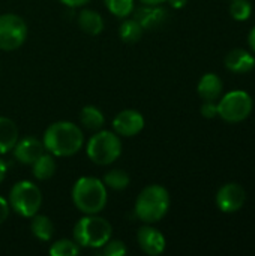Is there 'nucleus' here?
<instances>
[{
	"instance_id": "4",
	"label": "nucleus",
	"mask_w": 255,
	"mask_h": 256,
	"mask_svg": "<svg viewBox=\"0 0 255 256\" xmlns=\"http://www.w3.org/2000/svg\"><path fill=\"white\" fill-rule=\"evenodd\" d=\"M111 236L113 226L99 214H84L74 226V240L86 249H101Z\"/></svg>"
},
{
	"instance_id": "32",
	"label": "nucleus",
	"mask_w": 255,
	"mask_h": 256,
	"mask_svg": "<svg viewBox=\"0 0 255 256\" xmlns=\"http://www.w3.org/2000/svg\"><path fill=\"white\" fill-rule=\"evenodd\" d=\"M165 2L167 0H140L141 4H147V6H158V4H162Z\"/></svg>"
},
{
	"instance_id": "25",
	"label": "nucleus",
	"mask_w": 255,
	"mask_h": 256,
	"mask_svg": "<svg viewBox=\"0 0 255 256\" xmlns=\"http://www.w3.org/2000/svg\"><path fill=\"white\" fill-rule=\"evenodd\" d=\"M252 8L248 0H233L230 6V14L237 21H246L251 16Z\"/></svg>"
},
{
	"instance_id": "8",
	"label": "nucleus",
	"mask_w": 255,
	"mask_h": 256,
	"mask_svg": "<svg viewBox=\"0 0 255 256\" xmlns=\"http://www.w3.org/2000/svg\"><path fill=\"white\" fill-rule=\"evenodd\" d=\"M27 24L17 14L0 15V50H18L27 39Z\"/></svg>"
},
{
	"instance_id": "29",
	"label": "nucleus",
	"mask_w": 255,
	"mask_h": 256,
	"mask_svg": "<svg viewBox=\"0 0 255 256\" xmlns=\"http://www.w3.org/2000/svg\"><path fill=\"white\" fill-rule=\"evenodd\" d=\"M59 2L68 8H81V6L87 4L90 0H59Z\"/></svg>"
},
{
	"instance_id": "31",
	"label": "nucleus",
	"mask_w": 255,
	"mask_h": 256,
	"mask_svg": "<svg viewBox=\"0 0 255 256\" xmlns=\"http://www.w3.org/2000/svg\"><path fill=\"white\" fill-rule=\"evenodd\" d=\"M6 172H8V166H6V162L0 158V183L5 180L6 177Z\"/></svg>"
},
{
	"instance_id": "19",
	"label": "nucleus",
	"mask_w": 255,
	"mask_h": 256,
	"mask_svg": "<svg viewBox=\"0 0 255 256\" xmlns=\"http://www.w3.org/2000/svg\"><path fill=\"white\" fill-rule=\"evenodd\" d=\"M30 232L35 238L39 242H50L54 236V225L51 219L45 214L36 213L33 218H30Z\"/></svg>"
},
{
	"instance_id": "1",
	"label": "nucleus",
	"mask_w": 255,
	"mask_h": 256,
	"mask_svg": "<svg viewBox=\"0 0 255 256\" xmlns=\"http://www.w3.org/2000/svg\"><path fill=\"white\" fill-rule=\"evenodd\" d=\"M45 152L54 158H71L84 146V134L80 126L68 120L50 124L42 136Z\"/></svg>"
},
{
	"instance_id": "17",
	"label": "nucleus",
	"mask_w": 255,
	"mask_h": 256,
	"mask_svg": "<svg viewBox=\"0 0 255 256\" xmlns=\"http://www.w3.org/2000/svg\"><path fill=\"white\" fill-rule=\"evenodd\" d=\"M18 141V128L14 120L0 117V154L12 152Z\"/></svg>"
},
{
	"instance_id": "33",
	"label": "nucleus",
	"mask_w": 255,
	"mask_h": 256,
	"mask_svg": "<svg viewBox=\"0 0 255 256\" xmlns=\"http://www.w3.org/2000/svg\"><path fill=\"white\" fill-rule=\"evenodd\" d=\"M248 40H249V46H251V50L255 52V27L251 30V33H249V38H248Z\"/></svg>"
},
{
	"instance_id": "7",
	"label": "nucleus",
	"mask_w": 255,
	"mask_h": 256,
	"mask_svg": "<svg viewBox=\"0 0 255 256\" xmlns=\"http://www.w3.org/2000/svg\"><path fill=\"white\" fill-rule=\"evenodd\" d=\"M252 99L246 92L234 90L227 93L218 104V116L228 123H239L249 117Z\"/></svg>"
},
{
	"instance_id": "20",
	"label": "nucleus",
	"mask_w": 255,
	"mask_h": 256,
	"mask_svg": "<svg viewBox=\"0 0 255 256\" xmlns=\"http://www.w3.org/2000/svg\"><path fill=\"white\" fill-rule=\"evenodd\" d=\"M80 123L83 124L84 129L96 132V130H101L104 128L105 117H104V112L98 106L87 105L80 112Z\"/></svg>"
},
{
	"instance_id": "27",
	"label": "nucleus",
	"mask_w": 255,
	"mask_h": 256,
	"mask_svg": "<svg viewBox=\"0 0 255 256\" xmlns=\"http://www.w3.org/2000/svg\"><path fill=\"white\" fill-rule=\"evenodd\" d=\"M201 114L206 118H213L218 116V105L213 100H204V104L201 105Z\"/></svg>"
},
{
	"instance_id": "21",
	"label": "nucleus",
	"mask_w": 255,
	"mask_h": 256,
	"mask_svg": "<svg viewBox=\"0 0 255 256\" xmlns=\"http://www.w3.org/2000/svg\"><path fill=\"white\" fill-rule=\"evenodd\" d=\"M143 33H144V28L134 16L123 18L122 24L119 26V38L125 44H137L143 38Z\"/></svg>"
},
{
	"instance_id": "30",
	"label": "nucleus",
	"mask_w": 255,
	"mask_h": 256,
	"mask_svg": "<svg viewBox=\"0 0 255 256\" xmlns=\"http://www.w3.org/2000/svg\"><path fill=\"white\" fill-rule=\"evenodd\" d=\"M167 3L174 9H182V8H185L188 0H167Z\"/></svg>"
},
{
	"instance_id": "6",
	"label": "nucleus",
	"mask_w": 255,
	"mask_h": 256,
	"mask_svg": "<svg viewBox=\"0 0 255 256\" xmlns=\"http://www.w3.org/2000/svg\"><path fill=\"white\" fill-rule=\"evenodd\" d=\"M8 202L11 210H14L18 216L30 219L39 213L42 206V192L33 182L21 180L11 188Z\"/></svg>"
},
{
	"instance_id": "2",
	"label": "nucleus",
	"mask_w": 255,
	"mask_h": 256,
	"mask_svg": "<svg viewBox=\"0 0 255 256\" xmlns=\"http://www.w3.org/2000/svg\"><path fill=\"white\" fill-rule=\"evenodd\" d=\"M72 202L83 214H99L108 201L107 186L96 177H81L72 188Z\"/></svg>"
},
{
	"instance_id": "3",
	"label": "nucleus",
	"mask_w": 255,
	"mask_h": 256,
	"mask_svg": "<svg viewBox=\"0 0 255 256\" xmlns=\"http://www.w3.org/2000/svg\"><path fill=\"white\" fill-rule=\"evenodd\" d=\"M170 194L161 184H150L144 188L134 206V213L143 224H156L165 218L170 210Z\"/></svg>"
},
{
	"instance_id": "15",
	"label": "nucleus",
	"mask_w": 255,
	"mask_h": 256,
	"mask_svg": "<svg viewBox=\"0 0 255 256\" xmlns=\"http://www.w3.org/2000/svg\"><path fill=\"white\" fill-rule=\"evenodd\" d=\"M78 27L89 36H98L104 30V18L99 12L93 9H83L78 15Z\"/></svg>"
},
{
	"instance_id": "13",
	"label": "nucleus",
	"mask_w": 255,
	"mask_h": 256,
	"mask_svg": "<svg viewBox=\"0 0 255 256\" xmlns=\"http://www.w3.org/2000/svg\"><path fill=\"white\" fill-rule=\"evenodd\" d=\"M134 18L141 24L144 30H155L161 27L167 20V10L164 8L158 6H147L143 4L137 9H134Z\"/></svg>"
},
{
	"instance_id": "9",
	"label": "nucleus",
	"mask_w": 255,
	"mask_h": 256,
	"mask_svg": "<svg viewBox=\"0 0 255 256\" xmlns=\"http://www.w3.org/2000/svg\"><path fill=\"white\" fill-rule=\"evenodd\" d=\"M144 129V117L137 110H123L113 118V130L119 136L131 138Z\"/></svg>"
},
{
	"instance_id": "24",
	"label": "nucleus",
	"mask_w": 255,
	"mask_h": 256,
	"mask_svg": "<svg viewBox=\"0 0 255 256\" xmlns=\"http://www.w3.org/2000/svg\"><path fill=\"white\" fill-rule=\"evenodd\" d=\"M104 4L108 9V12L117 18L131 16L135 9L134 0H104Z\"/></svg>"
},
{
	"instance_id": "22",
	"label": "nucleus",
	"mask_w": 255,
	"mask_h": 256,
	"mask_svg": "<svg viewBox=\"0 0 255 256\" xmlns=\"http://www.w3.org/2000/svg\"><path fill=\"white\" fill-rule=\"evenodd\" d=\"M102 182L107 186V189L120 192V190L128 189V186L131 184V177L123 170H111L104 176Z\"/></svg>"
},
{
	"instance_id": "16",
	"label": "nucleus",
	"mask_w": 255,
	"mask_h": 256,
	"mask_svg": "<svg viewBox=\"0 0 255 256\" xmlns=\"http://www.w3.org/2000/svg\"><path fill=\"white\" fill-rule=\"evenodd\" d=\"M30 166H32L33 177L39 182L50 180L51 177H54L57 171V164L54 160V156L48 152H44Z\"/></svg>"
},
{
	"instance_id": "23",
	"label": "nucleus",
	"mask_w": 255,
	"mask_h": 256,
	"mask_svg": "<svg viewBox=\"0 0 255 256\" xmlns=\"http://www.w3.org/2000/svg\"><path fill=\"white\" fill-rule=\"evenodd\" d=\"M80 252H81L80 244L71 238L57 240L56 243H53V246L48 250L51 256H77L80 255Z\"/></svg>"
},
{
	"instance_id": "18",
	"label": "nucleus",
	"mask_w": 255,
	"mask_h": 256,
	"mask_svg": "<svg viewBox=\"0 0 255 256\" xmlns=\"http://www.w3.org/2000/svg\"><path fill=\"white\" fill-rule=\"evenodd\" d=\"M198 94L204 100H216L222 93V81L215 74H206L198 82Z\"/></svg>"
},
{
	"instance_id": "12",
	"label": "nucleus",
	"mask_w": 255,
	"mask_h": 256,
	"mask_svg": "<svg viewBox=\"0 0 255 256\" xmlns=\"http://www.w3.org/2000/svg\"><path fill=\"white\" fill-rule=\"evenodd\" d=\"M12 152H14V158L21 165H32L45 152V147L41 140L35 136H24L21 140L18 138Z\"/></svg>"
},
{
	"instance_id": "11",
	"label": "nucleus",
	"mask_w": 255,
	"mask_h": 256,
	"mask_svg": "<svg viewBox=\"0 0 255 256\" xmlns=\"http://www.w3.org/2000/svg\"><path fill=\"white\" fill-rule=\"evenodd\" d=\"M137 242H138L140 249L149 256L161 255L167 246L164 234L159 230H156L155 226H152L150 224H146L144 226H141L138 230Z\"/></svg>"
},
{
	"instance_id": "5",
	"label": "nucleus",
	"mask_w": 255,
	"mask_h": 256,
	"mask_svg": "<svg viewBox=\"0 0 255 256\" xmlns=\"http://www.w3.org/2000/svg\"><path fill=\"white\" fill-rule=\"evenodd\" d=\"M86 153L96 165H111L122 154V140L114 130H96L86 144Z\"/></svg>"
},
{
	"instance_id": "10",
	"label": "nucleus",
	"mask_w": 255,
	"mask_h": 256,
	"mask_svg": "<svg viewBox=\"0 0 255 256\" xmlns=\"http://www.w3.org/2000/svg\"><path fill=\"white\" fill-rule=\"evenodd\" d=\"M246 200V194L242 186L236 183H228L222 186L216 194V206L224 213L239 212Z\"/></svg>"
},
{
	"instance_id": "26",
	"label": "nucleus",
	"mask_w": 255,
	"mask_h": 256,
	"mask_svg": "<svg viewBox=\"0 0 255 256\" xmlns=\"http://www.w3.org/2000/svg\"><path fill=\"white\" fill-rule=\"evenodd\" d=\"M101 254L104 256H125L128 254V248L122 240H113L110 238L102 248Z\"/></svg>"
},
{
	"instance_id": "28",
	"label": "nucleus",
	"mask_w": 255,
	"mask_h": 256,
	"mask_svg": "<svg viewBox=\"0 0 255 256\" xmlns=\"http://www.w3.org/2000/svg\"><path fill=\"white\" fill-rule=\"evenodd\" d=\"M9 213H11V207H9L8 200L0 196V225L6 222V219L9 218Z\"/></svg>"
},
{
	"instance_id": "14",
	"label": "nucleus",
	"mask_w": 255,
	"mask_h": 256,
	"mask_svg": "<svg viewBox=\"0 0 255 256\" xmlns=\"http://www.w3.org/2000/svg\"><path fill=\"white\" fill-rule=\"evenodd\" d=\"M225 66L236 74H246L249 70H252L255 66V58L251 52H248L246 50L237 48L233 50L227 54L225 57Z\"/></svg>"
}]
</instances>
